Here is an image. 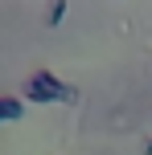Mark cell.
Here are the masks:
<instances>
[{"instance_id": "3", "label": "cell", "mask_w": 152, "mask_h": 155, "mask_svg": "<svg viewBox=\"0 0 152 155\" xmlns=\"http://www.w3.org/2000/svg\"><path fill=\"white\" fill-rule=\"evenodd\" d=\"M4 118H21V102H12V98H4Z\"/></svg>"}, {"instance_id": "4", "label": "cell", "mask_w": 152, "mask_h": 155, "mask_svg": "<svg viewBox=\"0 0 152 155\" xmlns=\"http://www.w3.org/2000/svg\"><path fill=\"white\" fill-rule=\"evenodd\" d=\"M144 151H148V155H152V139H148V147H144Z\"/></svg>"}, {"instance_id": "2", "label": "cell", "mask_w": 152, "mask_h": 155, "mask_svg": "<svg viewBox=\"0 0 152 155\" xmlns=\"http://www.w3.org/2000/svg\"><path fill=\"white\" fill-rule=\"evenodd\" d=\"M62 12H66V0H54V8H49V25L62 21Z\"/></svg>"}, {"instance_id": "1", "label": "cell", "mask_w": 152, "mask_h": 155, "mask_svg": "<svg viewBox=\"0 0 152 155\" xmlns=\"http://www.w3.org/2000/svg\"><path fill=\"white\" fill-rule=\"evenodd\" d=\"M29 98H41V102H45V98H70V94L54 82V74H37L29 82Z\"/></svg>"}]
</instances>
